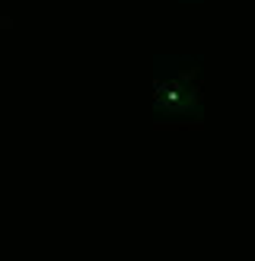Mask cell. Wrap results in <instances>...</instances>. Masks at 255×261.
Masks as SVG:
<instances>
[{
	"mask_svg": "<svg viewBox=\"0 0 255 261\" xmlns=\"http://www.w3.org/2000/svg\"><path fill=\"white\" fill-rule=\"evenodd\" d=\"M0 25H7V19H4V16H0Z\"/></svg>",
	"mask_w": 255,
	"mask_h": 261,
	"instance_id": "1",
	"label": "cell"
}]
</instances>
